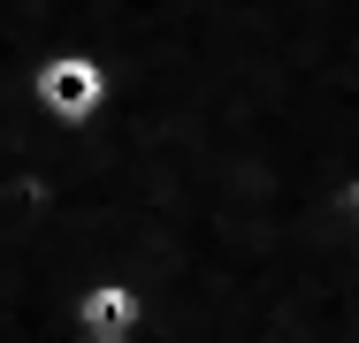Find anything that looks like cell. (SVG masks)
<instances>
[{"label":"cell","mask_w":359,"mask_h":343,"mask_svg":"<svg viewBox=\"0 0 359 343\" xmlns=\"http://www.w3.org/2000/svg\"><path fill=\"white\" fill-rule=\"evenodd\" d=\"M23 92H31V99H39V115H46V122H62V130H92V122L107 115V99H115V84H107L100 54H84V46L39 54L31 76H23Z\"/></svg>","instance_id":"cell-1"},{"label":"cell","mask_w":359,"mask_h":343,"mask_svg":"<svg viewBox=\"0 0 359 343\" xmlns=\"http://www.w3.org/2000/svg\"><path fill=\"white\" fill-rule=\"evenodd\" d=\"M138 321H145V298H138V282H123V274H100V282H84L69 298V328L84 343H130Z\"/></svg>","instance_id":"cell-2"},{"label":"cell","mask_w":359,"mask_h":343,"mask_svg":"<svg viewBox=\"0 0 359 343\" xmlns=\"http://www.w3.org/2000/svg\"><path fill=\"white\" fill-rule=\"evenodd\" d=\"M329 221H337V229H352V237H359V168H344V176L329 183Z\"/></svg>","instance_id":"cell-3"}]
</instances>
